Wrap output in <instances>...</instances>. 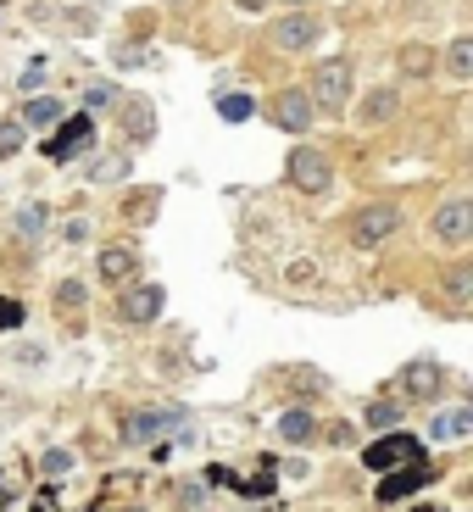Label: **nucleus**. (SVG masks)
<instances>
[{"label":"nucleus","mask_w":473,"mask_h":512,"mask_svg":"<svg viewBox=\"0 0 473 512\" xmlns=\"http://www.w3.org/2000/svg\"><path fill=\"white\" fill-rule=\"evenodd\" d=\"M307 101H312V106H323V112H340V106L351 101V67H346V62H318Z\"/></svg>","instance_id":"obj_1"},{"label":"nucleus","mask_w":473,"mask_h":512,"mask_svg":"<svg viewBox=\"0 0 473 512\" xmlns=\"http://www.w3.org/2000/svg\"><path fill=\"white\" fill-rule=\"evenodd\" d=\"M396 229H401V212H396V206H362L357 218H351V240H357L362 251H368V245H384Z\"/></svg>","instance_id":"obj_2"},{"label":"nucleus","mask_w":473,"mask_h":512,"mask_svg":"<svg viewBox=\"0 0 473 512\" xmlns=\"http://www.w3.org/2000/svg\"><path fill=\"white\" fill-rule=\"evenodd\" d=\"M90 140H95V123H90L84 112H78V117H67V123L56 128V140H45V156H51V162L84 156V151H90Z\"/></svg>","instance_id":"obj_3"},{"label":"nucleus","mask_w":473,"mask_h":512,"mask_svg":"<svg viewBox=\"0 0 473 512\" xmlns=\"http://www.w3.org/2000/svg\"><path fill=\"white\" fill-rule=\"evenodd\" d=\"M290 184H295V190H307V195L329 190V184H334L329 156H318V151H290Z\"/></svg>","instance_id":"obj_4"},{"label":"nucleus","mask_w":473,"mask_h":512,"mask_svg":"<svg viewBox=\"0 0 473 512\" xmlns=\"http://www.w3.org/2000/svg\"><path fill=\"white\" fill-rule=\"evenodd\" d=\"M362 462H368V468H379V474L407 468V462H418V440H412V435H384V440H373V446L362 451Z\"/></svg>","instance_id":"obj_5"},{"label":"nucleus","mask_w":473,"mask_h":512,"mask_svg":"<svg viewBox=\"0 0 473 512\" xmlns=\"http://www.w3.org/2000/svg\"><path fill=\"white\" fill-rule=\"evenodd\" d=\"M429 474H435V468H429V462H407V468H390V474H384V485H379V501L384 507H390V501H407L412 490H423L429 485Z\"/></svg>","instance_id":"obj_6"},{"label":"nucleus","mask_w":473,"mask_h":512,"mask_svg":"<svg viewBox=\"0 0 473 512\" xmlns=\"http://www.w3.org/2000/svg\"><path fill=\"white\" fill-rule=\"evenodd\" d=\"M117 318H123V323H151V318H162V284H134V290H123V301H117Z\"/></svg>","instance_id":"obj_7"},{"label":"nucleus","mask_w":473,"mask_h":512,"mask_svg":"<svg viewBox=\"0 0 473 512\" xmlns=\"http://www.w3.org/2000/svg\"><path fill=\"white\" fill-rule=\"evenodd\" d=\"M273 117H279V128H290V134H307L318 106L307 101V90H284L279 101H273Z\"/></svg>","instance_id":"obj_8"},{"label":"nucleus","mask_w":473,"mask_h":512,"mask_svg":"<svg viewBox=\"0 0 473 512\" xmlns=\"http://www.w3.org/2000/svg\"><path fill=\"white\" fill-rule=\"evenodd\" d=\"M273 45H279V51H307L312 39H318V17H307V12H290L284 17V23H273Z\"/></svg>","instance_id":"obj_9"},{"label":"nucleus","mask_w":473,"mask_h":512,"mask_svg":"<svg viewBox=\"0 0 473 512\" xmlns=\"http://www.w3.org/2000/svg\"><path fill=\"white\" fill-rule=\"evenodd\" d=\"M468 234H473V206H468V201L440 206V218H435V240H440V245H462Z\"/></svg>","instance_id":"obj_10"},{"label":"nucleus","mask_w":473,"mask_h":512,"mask_svg":"<svg viewBox=\"0 0 473 512\" xmlns=\"http://www.w3.org/2000/svg\"><path fill=\"white\" fill-rule=\"evenodd\" d=\"M462 435H473V412H468V407L440 412V418L429 423V440H462Z\"/></svg>","instance_id":"obj_11"},{"label":"nucleus","mask_w":473,"mask_h":512,"mask_svg":"<svg viewBox=\"0 0 473 512\" xmlns=\"http://www.w3.org/2000/svg\"><path fill=\"white\" fill-rule=\"evenodd\" d=\"M128 273H134V251H128V245H106L101 251V279L106 284H128Z\"/></svg>","instance_id":"obj_12"},{"label":"nucleus","mask_w":473,"mask_h":512,"mask_svg":"<svg viewBox=\"0 0 473 512\" xmlns=\"http://www.w3.org/2000/svg\"><path fill=\"white\" fill-rule=\"evenodd\" d=\"M251 112H256V101H251V95H240V90L218 95V117H223V123H245Z\"/></svg>","instance_id":"obj_13"},{"label":"nucleus","mask_w":473,"mask_h":512,"mask_svg":"<svg viewBox=\"0 0 473 512\" xmlns=\"http://www.w3.org/2000/svg\"><path fill=\"white\" fill-rule=\"evenodd\" d=\"M173 423H184L179 412H140V418L128 423V435H162V429H173Z\"/></svg>","instance_id":"obj_14"},{"label":"nucleus","mask_w":473,"mask_h":512,"mask_svg":"<svg viewBox=\"0 0 473 512\" xmlns=\"http://www.w3.org/2000/svg\"><path fill=\"white\" fill-rule=\"evenodd\" d=\"M435 384H440V368H435V362H412V368H407V390H412V396H429Z\"/></svg>","instance_id":"obj_15"},{"label":"nucleus","mask_w":473,"mask_h":512,"mask_svg":"<svg viewBox=\"0 0 473 512\" xmlns=\"http://www.w3.org/2000/svg\"><path fill=\"white\" fill-rule=\"evenodd\" d=\"M279 435H284V440H307V435H312V412H301V407L284 412V418H279Z\"/></svg>","instance_id":"obj_16"},{"label":"nucleus","mask_w":473,"mask_h":512,"mask_svg":"<svg viewBox=\"0 0 473 512\" xmlns=\"http://www.w3.org/2000/svg\"><path fill=\"white\" fill-rule=\"evenodd\" d=\"M446 67H451V78H468L473 73V39H457V45H451Z\"/></svg>","instance_id":"obj_17"},{"label":"nucleus","mask_w":473,"mask_h":512,"mask_svg":"<svg viewBox=\"0 0 473 512\" xmlns=\"http://www.w3.org/2000/svg\"><path fill=\"white\" fill-rule=\"evenodd\" d=\"M123 117H128V134H134V140H151V106L145 101H134Z\"/></svg>","instance_id":"obj_18"},{"label":"nucleus","mask_w":473,"mask_h":512,"mask_svg":"<svg viewBox=\"0 0 473 512\" xmlns=\"http://www.w3.org/2000/svg\"><path fill=\"white\" fill-rule=\"evenodd\" d=\"M429 62H435V56L423 51V45H407V51H401V73H412V78L429 73Z\"/></svg>","instance_id":"obj_19"},{"label":"nucleus","mask_w":473,"mask_h":512,"mask_svg":"<svg viewBox=\"0 0 473 512\" xmlns=\"http://www.w3.org/2000/svg\"><path fill=\"white\" fill-rule=\"evenodd\" d=\"M468 273L473 268H446V295H451V301H468V290H473Z\"/></svg>","instance_id":"obj_20"},{"label":"nucleus","mask_w":473,"mask_h":512,"mask_svg":"<svg viewBox=\"0 0 473 512\" xmlns=\"http://www.w3.org/2000/svg\"><path fill=\"white\" fill-rule=\"evenodd\" d=\"M368 423L384 435V429H396V423H401V407H368Z\"/></svg>","instance_id":"obj_21"},{"label":"nucleus","mask_w":473,"mask_h":512,"mask_svg":"<svg viewBox=\"0 0 473 512\" xmlns=\"http://www.w3.org/2000/svg\"><path fill=\"white\" fill-rule=\"evenodd\" d=\"M390 112H396V101H390V95H384V90L373 95L368 106H362V117H368V123H379V117H390Z\"/></svg>","instance_id":"obj_22"},{"label":"nucleus","mask_w":473,"mask_h":512,"mask_svg":"<svg viewBox=\"0 0 473 512\" xmlns=\"http://www.w3.org/2000/svg\"><path fill=\"white\" fill-rule=\"evenodd\" d=\"M17 145H23V128H17V123H0V156H17Z\"/></svg>","instance_id":"obj_23"},{"label":"nucleus","mask_w":473,"mask_h":512,"mask_svg":"<svg viewBox=\"0 0 473 512\" xmlns=\"http://www.w3.org/2000/svg\"><path fill=\"white\" fill-rule=\"evenodd\" d=\"M56 117H62V106H56V101H34V106H28V123H56Z\"/></svg>","instance_id":"obj_24"},{"label":"nucleus","mask_w":473,"mask_h":512,"mask_svg":"<svg viewBox=\"0 0 473 512\" xmlns=\"http://www.w3.org/2000/svg\"><path fill=\"white\" fill-rule=\"evenodd\" d=\"M39 223H45V206H23V218H17V229H23V234H39Z\"/></svg>","instance_id":"obj_25"},{"label":"nucleus","mask_w":473,"mask_h":512,"mask_svg":"<svg viewBox=\"0 0 473 512\" xmlns=\"http://www.w3.org/2000/svg\"><path fill=\"white\" fill-rule=\"evenodd\" d=\"M56 301H62V307H84V290H78V284H62V290H56Z\"/></svg>","instance_id":"obj_26"},{"label":"nucleus","mask_w":473,"mask_h":512,"mask_svg":"<svg viewBox=\"0 0 473 512\" xmlns=\"http://www.w3.org/2000/svg\"><path fill=\"white\" fill-rule=\"evenodd\" d=\"M67 468H73V457H67V451H51V457H45V474H67Z\"/></svg>","instance_id":"obj_27"},{"label":"nucleus","mask_w":473,"mask_h":512,"mask_svg":"<svg viewBox=\"0 0 473 512\" xmlns=\"http://www.w3.org/2000/svg\"><path fill=\"white\" fill-rule=\"evenodd\" d=\"M0 329H17V301H0Z\"/></svg>","instance_id":"obj_28"},{"label":"nucleus","mask_w":473,"mask_h":512,"mask_svg":"<svg viewBox=\"0 0 473 512\" xmlns=\"http://www.w3.org/2000/svg\"><path fill=\"white\" fill-rule=\"evenodd\" d=\"M95 179H101V184L106 179H123V162H101V167H95Z\"/></svg>","instance_id":"obj_29"},{"label":"nucleus","mask_w":473,"mask_h":512,"mask_svg":"<svg viewBox=\"0 0 473 512\" xmlns=\"http://www.w3.org/2000/svg\"><path fill=\"white\" fill-rule=\"evenodd\" d=\"M106 101H117L112 84H95V90H90V106H106Z\"/></svg>","instance_id":"obj_30"},{"label":"nucleus","mask_w":473,"mask_h":512,"mask_svg":"<svg viewBox=\"0 0 473 512\" xmlns=\"http://www.w3.org/2000/svg\"><path fill=\"white\" fill-rule=\"evenodd\" d=\"M234 6H240V12H262V6H268V0H234Z\"/></svg>","instance_id":"obj_31"},{"label":"nucleus","mask_w":473,"mask_h":512,"mask_svg":"<svg viewBox=\"0 0 473 512\" xmlns=\"http://www.w3.org/2000/svg\"><path fill=\"white\" fill-rule=\"evenodd\" d=\"M290 6H307V0H290Z\"/></svg>","instance_id":"obj_32"},{"label":"nucleus","mask_w":473,"mask_h":512,"mask_svg":"<svg viewBox=\"0 0 473 512\" xmlns=\"http://www.w3.org/2000/svg\"><path fill=\"white\" fill-rule=\"evenodd\" d=\"M418 512H435V507H418Z\"/></svg>","instance_id":"obj_33"}]
</instances>
